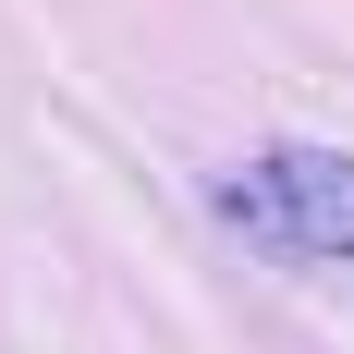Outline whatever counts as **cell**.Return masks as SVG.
I'll use <instances>...</instances> for the list:
<instances>
[{"mask_svg": "<svg viewBox=\"0 0 354 354\" xmlns=\"http://www.w3.org/2000/svg\"><path fill=\"white\" fill-rule=\"evenodd\" d=\"M220 208L281 257H354V159L342 147H269L220 183Z\"/></svg>", "mask_w": 354, "mask_h": 354, "instance_id": "obj_1", "label": "cell"}]
</instances>
